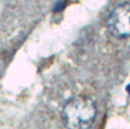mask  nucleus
<instances>
[{
  "instance_id": "1",
  "label": "nucleus",
  "mask_w": 130,
  "mask_h": 129,
  "mask_svg": "<svg viewBox=\"0 0 130 129\" xmlns=\"http://www.w3.org/2000/svg\"><path fill=\"white\" fill-rule=\"evenodd\" d=\"M96 116V103L88 96H74L62 110V120L67 129H89Z\"/></svg>"
},
{
  "instance_id": "2",
  "label": "nucleus",
  "mask_w": 130,
  "mask_h": 129,
  "mask_svg": "<svg viewBox=\"0 0 130 129\" xmlns=\"http://www.w3.org/2000/svg\"><path fill=\"white\" fill-rule=\"evenodd\" d=\"M106 26L108 32L118 39L130 37V2H122L111 11Z\"/></svg>"
}]
</instances>
